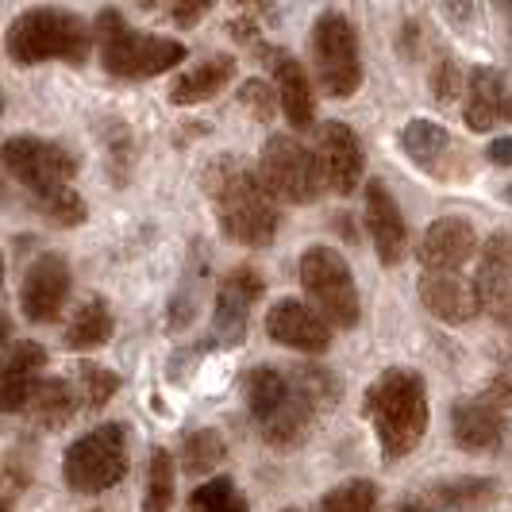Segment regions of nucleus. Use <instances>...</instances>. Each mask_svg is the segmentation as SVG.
Segmentation results:
<instances>
[{
    "instance_id": "nucleus-1",
    "label": "nucleus",
    "mask_w": 512,
    "mask_h": 512,
    "mask_svg": "<svg viewBox=\"0 0 512 512\" xmlns=\"http://www.w3.org/2000/svg\"><path fill=\"white\" fill-rule=\"evenodd\" d=\"M208 197L216 208L220 231L239 247H266L278 235V208L266 185L247 162L235 154H224L208 166Z\"/></svg>"
},
{
    "instance_id": "nucleus-2",
    "label": "nucleus",
    "mask_w": 512,
    "mask_h": 512,
    "mask_svg": "<svg viewBox=\"0 0 512 512\" xmlns=\"http://www.w3.org/2000/svg\"><path fill=\"white\" fill-rule=\"evenodd\" d=\"M366 412L378 428L385 462L409 459L428 432V389L416 370L393 366L366 389Z\"/></svg>"
},
{
    "instance_id": "nucleus-3",
    "label": "nucleus",
    "mask_w": 512,
    "mask_h": 512,
    "mask_svg": "<svg viewBox=\"0 0 512 512\" xmlns=\"http://www.w3.org/2000/svg\"><path fill=\"white\" fill-rule=\"evenodd\" d=\"M89 39H93V31L74 12H62V8H27V12H20L8 24L4 47H8V58L20 62V66L85 62Z\"/></svg>"
},
{
    "instance_id": "nucleus-4",
    "label": "nucleus",
    "mask_w": 512,
    "mask_h": 512,
    "mask_svg": "<svg viewBox=\"0 0 512 512\" xmlns=\"http://www.w3.org/2000/svg\"><path fill=\"white\" fill-rule=\"evenodd\" d=\"M97 43H101V62L112 77L124 81H139V77H154L174 70L178 62H185V47L178 39L166 35H143L128 27L116 12H101V20L93 27Z\"/></svg>"
},
{
    "instance_id": "nucleus-5",
    "label": "nucleus",
    "mask_w": 512,
    "mask_h": 512,
    "mask_svg": "<svg viewBox=\"0 0 512 512\" xmlns=\"http://www.w3.org/2000/svg\"><path fill=\"white\" fill-rule=\"evenodd\" d=\"M128 432L124 424H97L85 436H77L66 447V486L81 493V497H97L104 489H112L116 482H124L128 474Z\"/></svg>"
},
{
    "instance_id": "nucleus-6",
    "label": "nucleus",
    "mask_w": 512,
    "mask_h": 512,
    "mask_svg": "<svg viewBox=\"0 0 512 512\" xmlns=\"http://www.w3.org/2000/svg\"><path fill=\"white\" fill-rule=\"evenodd\" d=\"M301 285L305 297L324 312V320L332 328H355L362 316L359 305V285L347 266V258L332 251V247H308L301 255Z\"/></svg>"
},
{
    "instance_id": "nucleus-7",
    "label": "nucleus",
    "mask_w": 512,
    "mask_h": 512,
    "mask_svg": "<svg viewBox=\"0 0 512 512\" xmlns=\"http://www.w3.org/2000/svg\"><path fill=\"white\" fill-rule=\"evenodd\" d=\"M258 178L266 185V193L285 205H308L320 197L324 174L316 151H308L297 135H270L258 154Z\"/></svg>"
},
{
    "instance_id": "nucleus-8",
    "label": "nucleus",
    "mask_w": 512,
    "mask_h": 512,
    "mask_svg": "<svg viewBox=\"0 0 512 512\" xmlns=\"http://www.w3.org/2000/svg\"><path fill=\"white\" fill-rule=\"evenodd\" d=\"M312 62L328 97H355L362 85L359 35L347 16L324 12L312 24Z\"/></svg>"
},
{
    "instance_id": "nucleus-9",
    "label": "nucleus",
    "mask_w": 512,
    "mask_h": 512,
    "mask_svg": "<svg viewBox=\"0 0 512 512\" xmlns=\"http://www.w3.org/2000/svg\"><path fill=\"white\" fill-rule=\"evenodd\" d=\"M4 170L12 178L27 185L31 193H47L54 185H74L77 178V158L54 139H39V135H12L4 143Z\"/></svg>"
},
{
    "instance_id": "nucleus-10",
    "label": "nucleus",
    "mask_w": 512,
    "mask_h": 512,
    "mask_svg": "<svg viewBox=\"0 0 512 512\" xmlns=\"http://www.w3.org/2000/svg\"><path fill=\"white\" fill-rule=\"evenodd\" d=\"M316 162H320L324 185L339 197H351L366 174V154L355 128L343 120H324L316 128Z\"/></svg>"
},
{
    "instance_id": "nucleus-11",
    "label": "nucleus",
    "mask_w": 512,
    "mask_h": 512,
    "mask_svg": "<svg viewBox=\"0 0 512 512\" xmlns=\"http://www.w3.org/2000/svg\"><path fill=\"white\" fill-rule=\"evenodd\" d=\"M70 301V262L58 251H43L27 266L20 285V308L35 324H54Z\"/></svg>"
},
{
    "instance_id": "nucleus-12",
    "label": "nucleus",
    "mask_w": 512,
    "mask_h": 512,
    "mask_svg": "<svg viewBox=\"0 0 512 512\" xmlns=\"http://www.w3.org/2000/svg\"><path fill=\"white\" fill-rule=\"evenodd\" d=\"M266 335L301 355H324L332 347V324L324 320V312L297 297H282L266 312Z\"/></svg>"
},
{
    "instance_id": "nucleus-13",
    "label": "nucleus",
    "mask_w": 512,
    "mask_h": 512,
    "mask_svg": "<svg viewBox=\"0 0 512 512\" xmlns=\"http://www.w3.org/2000/svg\"><path fill=\"white\" fill-rule=\"evenodd\" d=\"M262 297V278H258L251 266H235L224 274V282L216 289V305H212V335L216 343H239L247 335V320H251V308Z\"/></svg>"
},
{
    "instance_id": "nucleus-14",
    "label": "nucleus",
    "mask_w": 512,
    "mask_h": 512,
    "mask_svg": "<svg viewBox=\"0 0 512 512\" xmlns=\"http://www.w3.org/2000/svg\"><path fill=\"white\" fill-rule=\"evenodd\" d=\"M474 285H478L482 312L512 332V235L497 231L482 247V262H478Z\"/></svg>"
},
{
    "instance_id": "nucleus-15",
    "label": "nucleus",
    "mask_w": 512,
    "mask_h": 512,
    "mask_svg": "<svg viewBox=\"0 0 512 512\" xmlns=\"http://www.w3.org/2000/svg\"><path fill=\"white\" fill-rule=\"evenodd\" d=\"M416 293H420V305L447 324H466L482 312L478 285L466 282L459 270H424L416 282Z\"/></svg>"
},
{
    "instance_id": "nucleus-16",
    "label": "nucleus",
    "mask_w": 512,
    "mask_h": 512,
    "mask_svg": "<svg viewBox=\"0 0 512 512\" xmlns=\"http://www.w3.org/2000/svg\"><path fill=\"white\" fill-rule=\"evenodd\" d=\"M474 251H478V231L466 216H439L416 243V258L424 270H459Z\"/></svg>"
},
{
    "instance_id": "nucleus-17",
    "label": "nucleus",
    "mask_w": 512,
    "mask_h": 512,
    "mask_svg": "<svg viewBox=\"0 0 512 512\" xmlns=\"http://www.w3.org/2000/svg\"><path fill=\"white\" fill-rule=\"evenodd\" d=\"M451 436L466 455H493L509 436V420L497 405H489L486 397L482 401H455Z\"/></svg>"
},
{
    "instance_id": "nucleus-18",
    "label": "nucleus",
    "mask_w": 512,
    "mask_h": 512,
    "mask_svg": "<svg viewBox=\"0 0 512 512\" xmlns=\"http://www.w3.org/2000/svg\"><path fill=\"white\" fill-rule=\"evenodd\" d=\"M366 228L374 239V251L382 258V266H397L405 251H409V231H405V216L393 201V193L385 189V181L370 178L366 185Z\"/></svg>"
},
{
    "instance_id": "nucleus-19",
    "label": "nucleus",
    "mask_w": 512,
    "mask_h": 512,
    "mask_svg": "<svg viewBox=\"0 0 512 512\" xmlns=\"http://www.w3.org/2000/svg\"><path fill=\"white\" fill-rule=\"evenodd\" d=\"M466 124L470 131H493L512 124V85L505 74L478 66L466 81Z\"/></svg>"
},
{
    "instance_id": "nucleus-20",
    "label": "nucleus",
    "mask_w": 512,
    "mask_h": 512,
    "mask_svg": "<svg viewBox=\"0 0 512 512\" xmlns=\"http://www.w3.org/2000/svg\"><path fill=\"white\" fill-rule=\"evenodd\" d=\"M43 366H47V347H43V343H35V339L8 343L4 370H0V409H4V412H24L31 389L39 385Z\"/></svg>"
},
{
    "instance_id": "nucleus-21",
    "label": "nucleus",
    "mask_w": 512,
    "mask_h": 512,
    "mask_svg": "<svg viewBox=\"0 0 512 512\" xmlns=\"http://www.w3.org/2000/svg\"><path fill=\"white\" fill-rule=\"evenodd\" d=\"M274 81H278V101H282L285 120L297 131L308 128L312 116H316V93H312V81H308L305 66L293 54L278 51L274 54Z\"/></svg>"
},
{
    "instance_id": "nucleus-22",
    "label": "nucleus",
    "mask_w": 512,
    "mask_h": 512,
    "mask_svg": "<svg viewBox=\"0 0 512 512\" xmlns=\"http://www.w3.org/2000/svg\"><path fill=\"white\" fill-rule=\"evenodd\" d=\"M231 77H235V58H231V54H216V58H208L201 66L185 70V74L170 85V101L181 104V108H185V104H205L228 85Z\"/></svg>"
},
{
    "instance_id": "nucleus-23",
    "label": "nucleus",
    "mask_w": 512,
    "mask_h": 512,
    "mask_svg": "<svg viewBox=\"0 0 512 512\" xmlns=\"http://www.w3.org/2000/svg\"><path fill=\"white\" fill-rule=\"evenodd\" d=\"M401 151L409 154L420 170L436 174L443 170V158L451 154V135L443 124H432V120H409L401 131Z\"/></svg>"
},
{
    "instance_id": "nucleus-24",
    "label": "nucleus",
    "mask_w": 512,
    "mask_h": 512,
    "mask_svg": "<svg viewBox=\"0 0 512 512\" xmlns=\"http://www.w3.org/2000/svg\"><path fill=\"white\" fill-rule=\"evenodd\" d=\"M24 412L35 420V424H43V428H62V424H70V416L77 412L74 385L62 382V378L39 382L35 389H31Z\"/></svg>"
},
{
    "instance_id": "nucleus-25",
    "label": "nucleus",
    "mask_w": 512,
    "mask_h": 512,
    "mask_svg": "<svg viewBox=\"0 0 512 512\" xmlns=\"http://www.w3.org/2000/svg\"><path fill=\"white\" fill-rule=\"evenodd\" d=\"M293 397V378L274 370V366H258L247 374V405L258 424H266L274 412H282Z\"/></svg>"
},
{
    "instance_id": "nucleus-26",
    "label": "nucleus",
    "mask_w": 512,
    "mask_h": 512,
    "mask_svg": "<svg viewBox=\"0 0 512 512\" xmlns=\"http://www.w3.org/2000/svg\"><path fill=\"white\" fill-rule=\"evenodd\" d=\"M112 328L116 324H112V312L104 305V297H93V301H85L70 316V324H66V347L70 351H97V347H104L112 339Z\"/></svg>"
},
{
    "instance_id": "nucleus-27",
    "label": "nucleus",
    "mask_w": 512,
    "mask_h": 512,
    "mask_svg": "<svg viewBox=\"0 0 512 512\" xmlns=\"http://www.w3.org/2000/svg\"><path fill=\"white\" fill-rule=\"evenodd\" d=\"M178 497V470L166 447H154L147 462V493H143V512H170Z\"/></svg>"
},
{
    "instance_id": "nucleus-28",
    "label": "nucleus",
    "mask_w": 512,
    "mask_h": 512,
    "mask_svg": "<svg viewBox=\"0 0 512 512\" xmlns=\"http://www.w3.org/2000/svg\"><path fill=\"white\" fill-rule=\"evenodd\" d=\"M224 459H228V443H224L220 432L201 428V432H193V436L185 439L181 466H185V474H189V478H205V474H212Z\"/></svg>"
},
{
    "instance_id": "nucleus-29",
    "label": "nucleus",
    "mask_w": 512,
    "mask_h": 512,
    "mask_svg": "<svg viewBox=\"0 0 512 512\" xmlns=\"http://www.w3.org/2000/svg\"><path fill=\"white\" fill-rule=\"evenodd\" d=\"M35 205L58 228H77L85 220V201L74 185H54L47 193H35Z\"/></svg>"
},
{
    "instance_id": "nucleus-30",
    "label": "nucleus",
    "mask_w": 512,
    "mask_h": 512,
    "mask_svg": "<svg viewBox=\"0 0 512 512\" xmlns=\"http://www.w3.org/2000/svg\"><path fill=\"white\" fill-rule=\"evenodd\" d=\"M316 512H378V486L366 478H351V482L335 486Z\"/></svg>"
},
{
    "instance_id": "nucleus-31",
    "label": "nucleus",
    "mask_w": 512,
    "mask_h": 512,
    "mask_svg": "<svg viewBox=\"0 0 512 512\" xmlns=\"http://www.w3.org/2000/svg\"><path fill=\"white\" fill-rule=\"evenodd\" d=\"M189 512H247V497L235 489L231 478H216V482L193 489Z\"/></svg>"
},
{
    "instance_id": "nucleus-32",
    "label": "nucleus",
    "mask_w": 512,
    "mask_h": 512,
    "mask_svg": "<svg viewBox=\"0 0 512 512\" xmlns=\"http://www.w3.org/2000/svg\"><path fill=\"white\" fill-rule=\"evenodd\" d=\"M436 497L451 509H470V505H486L493 497V482L486 478H459V482H443Z\"/></svg>"
},
{
    "instance_id": "nucleus-33",
    "label": "nucleus",
    "mask_w": 512,
    "mask_h": 512,
    "mask_svg": "<svg viewBox=\"0 0 512 512\" xmlns=\"http://www.w3.org/2000/svg\"><path fill=\"white\" fill-rule=\"evenodd\" d=\"M81 385H85V405H89V409H104V405L116 397L120 378H116L112 370L97 366V362H85V366H81Z\"/></svg>"
},
{
    "instance_id": "nucleus-34",
    "label": "nucleus",
    "mask_w": 512,
    "mask_h": 512,
    "mask_svg": "<svg viewBox=\"0 0 512 512\" xmlns=\"http://www.w3.org/2000/svg\"><path fill=\"white\" fill-rule=\"evenodd\" d=\"M239 101L247 104L258 120H270V116H274V93H270L266 81H247V85L239 89Z\"/></svg>"
},
{
    "instance_id": "nucleus-35",
    "label": "nucleus",
    "mask_w": 512,
    "mask_h": 512,
    "mask_svg": "<svg viewBox=\"0 0 512 512\" xmlns=\"http://www.w3.org/2000/svg\"><path fill=\"white\" fill-rule=\"evenodd\" d=\"M208 8H212V0H170V20L178 27H197Z\"/></svg>"
},
{
    "instance_id": "nucleus-36",
    "label": "nucleus",
    "mask_w": 512,
    "mask_h": 512,
    "mask_svg": "<svg viewBox=\"0 0 512 512\" xmlns=\"http://www.w3.org/2000/svg\"><path fill=\"white\" fill-rule=\"evenodd\" d=\"M486 158L493 162V166H512V135L493 139V143L486 147Z\"/></svg>"
},
{
    "instance_id": "nucleus-37",
    "label": "nucleus",
    "mask_w": 512,
    "mask_h": 512,
    "mask_svg": "<svg viewBox=\"0 0 512 512\" xmlns=\"http://www.w3.org/2000/svg\"><path fill=\"white\" fill-rule=\"evenodd\" d=\"M486 401L489 405H497V409H509L512 405V378H497V382L489 385Z\"/></svg>"
},
{
    "instance_id": "nucleus-38",
    "label": "nucleus",
    "mask_w": 512,
    "mask_h": 512,
    "mask_svg": "<svg viewBox=\"0 0 512 512\" xmlns=\"http://www.w3.org/2000/svg\"><path fill=\"white\" fill-rule=\"evenodd\" d=\"M447 12H451V20H455V24H470L474 4H470V0H447Z\"/></svg>"
},
{
    "instance_id": "nucleus-39",
    "label": "nucleus",
    "mask_w": 512,
    "mask_h": 512,
    "mask_svg": "<svg viewBox=\"0 0 512 512\" xmlns=\"http://www.w3.org/2000/svg\"><path fill=\"white\" fill-rule=\"evenodd\" d=\"M497 8H501V16H505V24H509V35H512V0H497Z\"/></svg>"
},
{
    "instance_id": "nucleus-40",
    "label": "nucleus",
    "mask_w": 512,
    "mask_h": 512,
    "mask_svg": "<svg viewBox=\"0 0 512 512\" xmlns=\"http://www.w3.org/2000/svg\"><path fill=\"white\" fill-rule=\"evenodd\" d=\"M397 512H432V509H428L424 501H405V505H401Z\"/></svg>"
},
{
    "instance_id": "nucleus-41",
    "label": "nucleus",
    "mask_w": 512,
    "mask_h": 512,
    "mask_svg": "<svg viewBox=\"0 0 512 512\" xmlns=\"http://www.w3.org/2000/svg\"><path fill=\"white\" fill-rule=\"evenodd\" d=\"M135 4H139V8H147V12H154V8H162L166 0H135Z\"/></svg>"
},
{
    "instance_id": "nucleus-42",
    "label": "nucleus",
    "mask_w": 512,
    "mask_h": 512,
    "mask_svg": "<svg viewBox=\"0 0 512 512\" xmlns=\"http://www.w3.org/2000/svg\"><path fill=\"white\" fill-rule=\"evenodd\" d=\"M505 201H509V205H512V185H509V189H505Z\"/></svg>"
},
{
    "instance_id": "nucleus-43",
    "label": "nucleus",
    "mask_w": 512,
    "mask_h": 512,
    "mask_svg": "<svg viewBox=\"0 0 512 512\" xmlns=\"http://www.w3.org/2000/svg\"><path fill=\"white\" fill-rule=\"evenodd\" d=\"M243 4H255V0H243Z\"/></svg>"
}]
</instances>
